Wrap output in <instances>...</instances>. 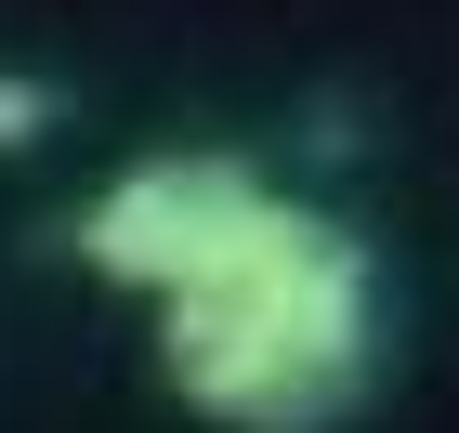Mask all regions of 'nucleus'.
<instances>
[{"label":"nucleus","mask_w":459,"mask_h":433,"mask_svg":"<svg viewBox=\"0 0 459 433\" xmlns=\"http://www.w3.org/2000/svg\"><path fill=\"white\" fill-rule=\"evenodd\" d=\"M53 118H66V92H53V79H27V66H0V158H13V144H39V132H53Z\"/></svg>","instance_id":"nucleus-3"},{"label":"nucleus","mask_w":459,"mask_h":433,"mask_svg":"<svg viewBox=\"0 0 459 433\" xmlns=\"http://www.w3.org/2000/svg\"><path fill=\"white\" fill-rule=\"evenodd\" d=\"M263 197H276V184L249 171L237 144H171V158H132V171L79 211V263H92L106 289L171 302V289H197V276L249 237V223H263Z\"/></svg>","instance_id":"nucleus-2"},{"label":"nucleus","mask_w":459,"mask_h":433,"mask_svg":"<svg viewBox=\"0 0 459 433\" xmlns=\"http://www.w3.org/2000/svg\"><path fill=\"white\" fill-rule=\"evenodd\" d=\"M381 355H394L381 250L302 197H263L237 250L158 302V368L223 433H342L381 394Z\"/></svg>","instance_id":"nucleus-1"}]
</instances>
